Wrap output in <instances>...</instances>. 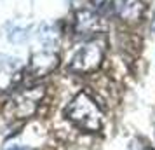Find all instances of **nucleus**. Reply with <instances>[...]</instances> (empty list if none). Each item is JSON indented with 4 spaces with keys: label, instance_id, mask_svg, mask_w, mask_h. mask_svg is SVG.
<instances>
[{
    "label": "nucleus",
    "instance_id": "obj_1",
    "mask_svg": "<svg viewBox=\"0 0 155 150\" xmlns=\"http://www.w3.org/2000/svg\"><path fill=\"white\" fill-rule=\"evenodd\" d=\"M66 117L82 131H99L103 122V112L98 103L87 93H78L66 108Z\"/></svg>",
    "mask_w": 155,
    "mask_h": 150
},
{
    "label": "nucleus",
    "instance_id": "obj_2",
    "mask_svg": "<svg viewBox=\"0 0 155 150\" xmlns=\"http://www.w3.org/2000/svg\"><path fill=\"white\" fill-rule=\"evenodd\" d=\"M103 56H105V42L92 38L75 52V56L71 58L68 65V70L73 73H80V75L92 73L101 66Z\"/></svg>",
    "mask_w": 155,
    "mask_h": 150
},
{
    "label": "nucleus",
    "instance_id": "obj_3",
    "mask_svg": "<svg viewBox=\"0 0 155 150\" xmlns=\"http://www.w3.org/2000/svg\"><path fill=\"white\" fill-rule=\"evenodd\" d=\"M44 91L42 86H33L25 91H19L7 105V114L14 119H28L37 112V108L42 101Z\"/></svg>",
    "mask_w": 155,
    "mask_h": 150
},
{
    "label": "nucleus",
    "instance_id": "obj_4",
    "mask_svg": "<svg viewBox=\"0 0 155 150\" xmlns=\"http://www.w3.org/2000/svg\"><path fill=\"white\" fill-rule=\"evenodd\" d=\"M101 11L108 16L119 18L120 21L136 23L143 18L145 5L141 0H106Z\"/></svg>",
    "mask_w": 155,
    "mask_h": 150
},
{
    "label": "nucleus",
    "instance_id": "obj_5",
    "mask_svg": "<svg viewBox=\"0 0 155 150\" xmlns=\"http://www.w3.org/2000/svg\"><path fill=\"white\" fill-rule=\"evenodd\" d=\"M23 79V65L18 58L0 56V91L14 89Z\"/></svg>",
    "mask_w": 155,
    "mask_h": 150
},
{
    "label": "nucleus",
    "instance_id": "obj_6",
    "mask_svg": "<svg viewBox=\"0 0 155 150\" xmlns=\"http://www.w3.org/2000/svg\"><path fill=\"white\" fill-rule=\"evenodd\" d=\"M103 28V19L92 11H78L73 19V32L77 37H92Z\"/></svg>",
    "mask_w": 155,
    "mask_h": 150
},
{
    "label": "nucleus",
    "instance_id": "obj_7",
    "mask_svg": "<svg viewBox=\"0 0 155 150\" xmlns=\"http://www.w3.org/2000/svg\"><path fill=\"white\" fill-rule=\"evenodd\" d=\"M59 65V56L52 51H40L30 58L28 72L31 77H45L52 70H56Z\"/></svg>",
    "mask_w": 155,
    "mask_h": 150
},
{
    "label": "nucleus",
    "instance_id": "obj_8",
    "mask_svg": "<svg viewBox=\"0 0 155 150\" xmlns=\"http://www.w3.org/2000/svg\"><path fill=\"white\" fill-rule=\"evenodd\" d=\"M92 4H94V5H96V7L99 9V11H101V7H103V5H105V2L106 0H91Z\"/></svg>",
    "mask_w": 155,
    "mask_h": 150
},
{
    "label": "nucleus",
    "instance_id": "obj_9",
    "mask_svg": "<svg viewBox=\"0 0 155 150\" xmlns=\"http://www.w3.org/2000/svg\"><path fill=\"white\" fill-rule=\"evenodd\" d=\"M7 150H30L26 147H12V148H7Z\"/></svg>",
    "mask_w": 155,
    "mask_h": 150
},
{
    "label": "nucleus",
    "instance_id": "obj_10",
    "mask_svg": "<svg viewBox=\"0 0 155 150\" xmlns=\"http://www.w3.org/2000/svg\"><path fill=\"white\" fill-rule=\"evenodd\" d=\"M145 150H153V148H145Z\"/></svg>",
    "mask_w": 155,
    "mask_h": 150
}]
</instances>
